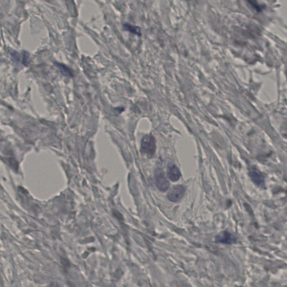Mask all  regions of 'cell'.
Here are the masks:
<instances>
[{"label": "cell", "instance_id": "obj_1", "mask_svg": "<svg viewBox=\"0 0 287 287\" xmlns=\"http://www.w3.org/2000/svg\"><path fill=\"white\" fill-rule=\"evenodd\" d=\"M156 150L155 138L151 134L146 135L142 138L141 142V153L148 158H151L155 155Z\"/></svg>", "mask_w": 287, "mask_h": 287}, {"label": "cell", "instance_id": "obj_2", "mask_svg": "<svg viewBox=\"0 0 287 287\" xmlns=\"http://www.w3.org/2000/svg\"><path fill=\"white\" fill-rule=\"evenodd\" d=\"M156 186L159 190L165 192L169 189V181L167 179L163 171L161 169L157 168L155 172Z\"/></svg>", "mask_w": 287, "mask_h": 287}, {"label": "cell", "instance_id": "obj_3", "mask_svg": "<svg viewBox=\"0 0 287 287\" xmlns=\"http://www.w3.org/2000/svg\"><path fill=\"white\" fill-rule=\"evenodd\" d=\"M186 188L182 185L173 186L167 194V198L169 201L177 202L180 201L185 193Z\"/></svg>", "mask_w": 287, "mask_h": 287}, {"label": "cell", "instance_id": "obj_4", "mask_svg": "<svg viewBox=\"0 0 287 287\" xmlns=\"http://www.w3.org/2000/svg\"><path fill=\"white\" fill-rule=\"evenodd\" d=\"M215 241L218 243L231 244L236 242V239L232 234L228 231H223L215 237Z\"/></svg>", "mask_w": 287, "mask_h": 287}, {"label": "cell", "instance_id": "obj_5", "mask_svg": "<svg viewBox=\"0 0 287 287\" xmlns=\"http://www.w3.org/2000/svg\"><path fill=\"white\" fill-rule=\"evenodd\" d=\"M167 176L169 180L172 182H176L178 181L181 176L180 169H178L176 164L172 162H170L168 164Z\"/></svg>", "mask_w": 287, "mask_h": 287}, {"label": "cell", "instance_id": "obj_6", "mask_svg": "<svg viewBox=\"0 0 287 287\" xmlns=\"http://www.w3.org/2000/svg\"><path fill=\"white\" fill-rule=\"evenodd\" d=\"M250 176L256 185L261 187L264 186V177L260 172L258 170H252L250 172Z\"/></svg>", "mask_w": 287, "mask_h": 287}, {"label": "cell", "instance_id": "obj_7", "mask_svg": "<svg viewBox=\"0 0 287 287\" xmlns=\"http://www.w3.org/2000/svg\"><path fill=\"white\" fill-rule=\"evenodd\" d=\"M124 29L126 31H128L129 32L133 33L136 35H139V36H141V29L139 27H137V26L131 25L126 23L124 25Z\"/></svg>", "mask_w": 287, "mask_h": 287}, {"label": "cell", "instance_id": "obj_8", "mask_svg": "<svg viewBox=\"0 0 287 287\" xmlns=\"http://www.w3.org/2000/svg\"><path fill=\"white\" fill-rule=\"evenodd\" d=\"M58 65L59 66V69H61L62 73H64V75L70 76H73V74L70 72L69 69H68L66 66H65L64 65H63V64H58Z\"/></svg>", "mask_w": 287, "mask_h": 287}, {"label": "cell", "instance_id": "obj_9", "mask_svg": "<svg viewBox=\"0 0 287 287\" xmlns=\"http://www.w3.org/2000/svg\"><path fill=\"white\" fill-rule=\"evenodd\" d=\"M49 287H55L54 285H49Z\"/></svg>", "mask_w": 287, "mask_h": 287}]
</instances>
